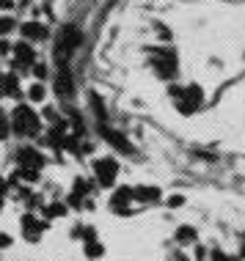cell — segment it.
Listing matches in <instances>:
<instances>
[{
  "label": "cell",
  "instance_id": "obj_1",
  "mask_svg": "<svg viewBox=\"0 0 245 261\" xmlns=\"http://www.w3.org/2000/svg\"><path fill=\"white\" fill-rule=\"evenodd\" d=\"M8 124H11L14 135L33 137L36 132H42V118L36 116V110H30L28 104H20V107H14V113H11V118H8Z\"/></svg>",
  "mask_w": 245,
  "mask_h": 261
},
{
  "label": "cell",
  "instance_id": "obj_2",
  "mask_svg": "<svg viewBox=\"0 0 245 261\" xmlns=\"http://www.w3.org/2000/svg\"><path fill=\"white\" fill-rule=\"evenodd\" d=\"M80 44H83V33H80L75 25H63L61 33H58V41H55V61H58V66H66L69 55L75 52Z\"/></svg>",
  "mask_w": 245,
  "mask_h": 261
},
{
  "label": "cell",
  "instance_id": "obj_3",
  "mask_svg": "<svg viewBox=\"0 0 245 261\" xmlns=\"http://www.w3.org/2000/svg\"><path fill=\"white\" fill-rule=\"evenodd\" d=\"M94 173H97V182L102 187H113L116 184V176H119V162L110 157L94 159Z\"/></svg>",
  "mask_w": 245,
  "mask_h": 261
},
{
  "label": "cell",
  "instance_id": "obj_4",
  "mask_svg": "<svg viewBox=\"0 0 245 261\" xmlns=\"http://www.w3.org/2000/svg\"><path fill=\"white\" fill-rule=\"evenodd\" d=\"M99 137H105L108 143L113 146V149H119V151H127V154H135V149L133 146H130V140H127L124 135H121V132H116V130H110V127H105V124L99 121Z\"/></svg>",
  "mask_w": 245,
  "mask_h": 261
},
{
  "label": "cell",
  "instance_id": "obj_5",
  "mask_svg": "<svg viewBox=\"0 0 245 261\" xmlns=\"http://www.w3.org/2000/svg\"><path fill=\"white\" fill-rule=\"evenodd\" d=\"M55 94L61 99H72L75 96V80H72V72L66 66H61L55 75Z\"/></svg>",
  "mask_w": 245,
  "mask_h": 261
},
{
  "label": "cell",
  "instance_id": "obj_6",
  "mask_svg": "<svg viewBox=\"0 0 245 261\" xmlns=\"http://www.w3.org/2000/svg\"><path fill=\"white\" fill-rule=\"evenodd\" d=\"M17 162H20V168H36V171H42L44 157H42V154H39L36 149L25 146V149H20V151H17Z\"/></svg>",
  "mask_w": 245,
  "mask_h": 261
},
{
  "label": "cell",
  "instance_id": "obj_7",
  "mask_svg": "<svg viewBox=\"0 0 245 261\" xmlns=\"http://www.w3.org/2000/svg\"><path fill=\"white\" fill-rule=\"evenodd\" d=\"M42 231H44V223H36L33 214H25L22 217V234L28 242H39L42 239Z\"/></svg>",
  "mask_w": 245,
  "mask_h": 261
},
{
  "label": "cell",
  "instance_id": "obj_8",
  "mask_svg": "<svg viewBox=\"0 0 245 261\" xmlns=\"http://www.w3.org/2000/svg\"><path fill=\"white\" fill-rule=\"evenodd\" d=\"M14 58L20 66H30V63L36 61V50L30 41H20V44H14Z\"/></svg>",
  "mask_w": 245,
  "mask_h": 261
},
{
  "label": "cell",
  "instance_id": "obj_9",
  "mask_svg": "<svg viewBox=\"0 0 245 261\" xmlns=\"http://www.w3.org/2000/svg\"><path fill=\"white\" fill-rule=\"evenodd\" d=\"M22 36H25V39H44V36H47V27H44L42 22H25V25H22Z\"/></svg>",
  "mask_w": 245,
  "mask_h": 261
},
{
  "label": "cell",
  "instance_id": "obj_10",
  "mask_svg": "<svg viewBox=\"0 0 245 261\" xmlns=\"http://www.w3.org/2000/svg\"><path fill=\"white\" fill-rule=\"evenodd\" d=\"M130 201H133V187H119V190L113 192V209H116V212H121V204H130Z\"/></svg>",
  "mask_w": 245,
  "mask_h": 261
},
{
  "label": "cell",
  "instance_id": "obj_11",
  "mask_svg": "<svg viewBox=\"0 0 245 261\" xmlns=\"http://www.w3.org/2000/svg\"><path fill=\"white\" fill-rule=\"evenodd\" d=\"M133 198L135 201H157L160 190L157 187H133Z\"/></svg>",
  "mask_w": 245,
  "mask_h": 261
},
{
  "label": "cell",
  "instance_id": "obj_12",
  "mask_svg": "<svg viewBox=\"0 0 245 261\" xmlns=\"http://www.w3.org/2000/svg\"><path fill=\"white\" fill-rule=\"evenodd\" d=\"M0 91L6 96H17V91H20V80H17V75H6L3 80H0Z\"/></svg>",
  "mask_w": 245,
  "mask_h": 261
},
{
  "label": "cell",
  "instance_id": "obj_13",
  "mask_svg": "<svg viewBox=\"0 0 245 261\" xmlns=\"http://www.w3.org/2000/svg\"><path fill=\"white\" fill-rule=\"evenodd\" d=\"M196 228H190V226H182L179 231H176V242H182V245H193L196 242Z\"/></svg>",
  "mask_w": 245,
  "mask_h": 261
},
{
  "label": "cell",
  "instance_id": "obj_14",
  "mask_svg": "<svg viewBox=\"0 0 245 261\" xmlns=\"http://www.w3.org/2000/svg\"><path fill=\"white\" fill-rule=\"evenodd\" d=\"M102 253H105V247H102V242H97V239L85 242V256H88V259H99Z\"/></svg>",
  "mask_w": 245,
  "mask_h": 261
},
{
  "label": "cell",
  "instance_id": "obj_15",
  "mask_svg": "<svg viewBox=\"0 0 245 261\" xmlns=\"http://www.w3.org/2000/svg\"><path fill=\"white\" fill-rule=\"evenodd\" d=\"M28 96H30V102H44V85L42 82H33L30 91H28Z\"/></svg>",
  "mask_w": 245,
  "mask_h": 261
},
{
  "label": "cell",
  "instance_id": "obj_16",
  "mask_svg": "<svg viewBox=\"0 0 245 261\" xmlns=\"http://www.w3.org/2000/svg\"><path fill=\"white\" fill-rule=\"evenodd\" d=\"M8 132H11V124H8V116L3 113V107H0V143L8 137Z\"/></svg>",
  "mask_w": 245,
  "mask_h": 261
},
{
  "label": "cell",
  "instance_id": "obj_17",
  "mask_svg": "<svg viewBox=\"0 0 245 261\" xmlns=\"http://www.w3.org/2000/svg\"><path fill=\"white\" fill-rule=\"evenodd\" d=\"M17 176L25 179V182H30V184H33V182H39V171H36V168H20V171H17Z\"/></svg>",
  "mask_w": 245,
  "mask_h": 261
},
{
  "label": "cell",
  "instance_id": "obj_18",
  "mask_svg": "<svg viewBox=\"0 0 245 261\" xmlns=\"http://www.w3.org/2000/svg\"><path fill=\"white\" fill-rule=\"evenodd\" d=\"M91 104H94V113L99 116V121H105V118H108V113H105V104L99 102V96H97V94H91Z\"/></svg>",
  "mask_w": 245,
  "mask_h": 261
},
{
  "label": "cell",
  "instance_id": "obj_19",
  "mask_svg": "<svg viewBox=\"0 0 245 261\" xmlns=\"http://www.w3.org/2000/svg\"><path fill=\"white\" fill-rule=\"evenodd\" d=\"M44 214L53 220V217H58V214H66V206H63V204H50L47 209H44Z\"/></svg>",
  "mask_w": 245,
  "mask_h": 261
},
{
  "label": "cell",
  "instance_id": "obj_20",
  "mask_svg": "<svg viewBox=\"0 0 245 261\" xmlns=\"http://www.w3.org/2000/svg\"><path fill=\"white\" fill-rule=\"evenodd\" d=\"M14 30V20L11 17H0V36H6Z\"/></svg>",
  "mask_w": 245,
  "mask_h": 261
},
{
  "label": "cell",
  "instance_id": "obj_21",
  "mask_svg": "<svg viewBox=\"0 0 245 261\" xmlns=\"http://www.w3.org/2000/svg\"><path fill=\"white\" fill-rule=\"evenodd\" d=\"M33 75L39 77V80H44V77H47V69H44L42 63H36V66H33Z\"/></svg>",
  "mask_w": 245,
  "mask_h": 261
},
{
  "label": "cell",
  "instance_id": "obj_22",
  "mask_svg": "<svg viewBox=\"0 0 245 261\" xmlns=\"http://www.w3.org/2000/svg\"><path fill=\"white\" fill-rule=\"evenodd\" d=\"M75 192H77V195H80V192H88V184H85L83 179H77V182H75Z\"/></svg>",
  "mask_w": 245,
  "mask_h": 261
},
{
  "label": "cell",
  "instance_id": "obj_23",
  "mask_svg": "<svg viewBox=\"0 0 245 261\" xmlns=\"http://www.w3.org/2000/svg\"><path fill=\"white\" fill-rule=\"evenodd\" d=\"M212 261H231V259L223 253V250H212Z\"/></svg>",
  "mask_w": 245,
  "mask_h": 261
},
{
  "label": "cell",
  "instance_id": "obj_24",
  "mask_svg": "<svg viewBox=\"0 0 245 261\" xmlns=\"http://www.w3.org/2000/svg\"><path fill=\"white\" fill-rule=\"evenodd\" d=\"M14 8V0H0V11H11Z\"/></svg>",
  "mask_w": 245,
  "mask_h": 261
},
{
  "label": "cell",
  "instance_id": "obj_25",
  "mask_svg": "<svg viewBox=\"0 0 245 261\" xmlns=\"http://www.w3.org/2000/svg\"><path fill=\"white\" fill-rule=\"evenodd\" d=\"M44 116H47L50 121H58V113H55L53 107H44Z\"/></svg>",
  "mask_w": 245,
  "mask_h": 261
},
{
  "label": "cell",
  "instance_id": "obj_26",
  "mask_svg": "<svg viewBox=\"0 0 245 261\" xmlns=\"http://www.w3.org/2000/svg\"><path fill=\"white\" fill-rule=\"evenodd\" d=\"M168 204H171V206H182V204H185V198H182V195H171Z\"/></svg>",
  "mask_w": 245,
  "mask_h": 261
},
{
  "label": "cell",
  "instance_id": "obj_27",
  "mask_svg": "<svg viewBox=\"0 0 245 261\" xmlns=\"http://www.w3.org/2000/svg\"><path fill=\"white\" fill-rule=\"evenodd\" d=\"M11 245V236L8 234H0V247H8Z\"/></svg>",
  "mask_w": 245,
  "mask_h": 261
},
{
  "label": "cell",
  "instance_id": "obj_28",
  "mask_svg": "<svg viewBox=\"0 0 245 261\" xmlns=\"http://www.w3.org/2000/svg\"><path fill=\"white\" fill-rule=\"evenodd\" d=\"M176 261H188V259H185V256H176Z\"/></svg>",
  "mask_w": 245,
  "mask_h": 261
},
{
  "label": "cell",
  "instance_id": "obj_29",
  "mask_svg": "<svg viewBox=\"0 0 245 261\" xmlns=\"http://www.w3.org/2000/svg\"><path fill=\"white\" fill-rule=\"evenodd\" d=\"M0 212H3V198H0Z\"/></svg>",
  "mask_w": 245,
  "mask_h": 261
}]
</instances>
